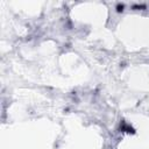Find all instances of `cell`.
<instances>
[]
</instances>
